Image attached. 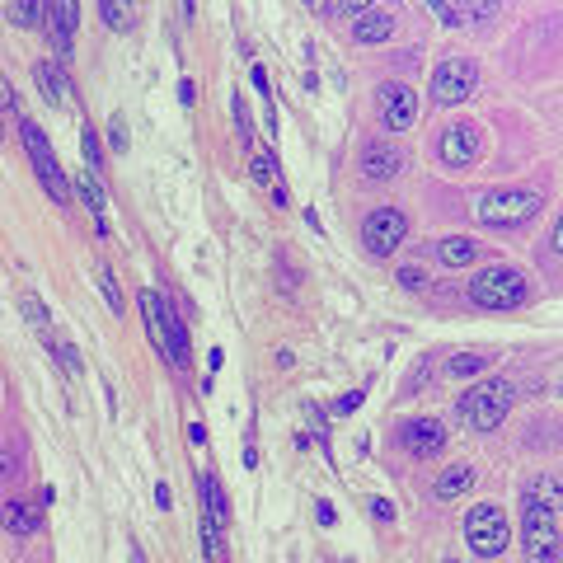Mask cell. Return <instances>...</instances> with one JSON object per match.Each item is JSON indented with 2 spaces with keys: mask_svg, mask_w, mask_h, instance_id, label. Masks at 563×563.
Here are the masks:
<instances>
[{
  "mask_svg": "<svg viewBox=\"0 0 563 563\" xmlns=\"http://www.w3.org/2000/svg\"><path fill=\"white\" fill-rule=\"evenodd\" d=\"M80 151H85L90 174H94V169H104V146H99V132H94V127H85V132H80Z\"/></svg>",
  "mask_w": 563,
  "mask_h": 563,
  "instance_id": "d4e9b609",
  "label": "cell"
},
{
  "mask_svg": "<svg viewBox=\"0 0 563 563\" xmlns=\"http://www.w3.org/2000/svg\"><path fill=\"white\" fill-rule=\"evenodd\" d=\"M155 503L165 507V512L174 507V493H169V484H155Z\"/></svg>",
  "mask_w": 563,
  "mask_h": 563,
  "instance_id": "ab89813d",
  "label": "cell"
},
{
  "mask_svg": "<svg viewBox=\"0 0 563 563\" xmlns=\"http://www.w3.org/2000/svg\"><path fill=\"white\" fill-rule=\"evenodd\" d=\"M19 137H24V151H29L33 169H38V183L47 188V198L57 202V207H66V202H71V183H66V169H61V160H57V151H52L47 132L33 118H24L19 122Z\"/></svg>",
  "mask_w": 563,
  "mask_h": 563,
  "instance_id": "5b68a950",
  "label": "cell"
},
{
  "mask_svg": "<svg viewBox=\"0 0 563 563\" xmlns=\"http://www.w3.org/2000/svg\"><path fill=\"white\" fill-rule=\"evenodd\" d=\"M99 287H104L108 305H113V315H122V287H118V277L108 273V268H99Z\"/></svg>",
  "mask_w": 563,
  "mask_h": 563,
  "instance_id": "1f68e13d",
  "label": "cell"
},
{
  "mask_svg": "<svg viewBox=\"0 0 563 563\" xmlns=\"http://www.w3.org/2000/svg\"><path fill=\"white\" fill-rule=\"evenodd\" d=\"M76 15H80L76 0H57V5H47V38H52V52H57V57H66L71 43H76Z\"/></svg>",
  "mask_w": 563,
  "mask_h": 563,
  "instance_id": "4fadbf2b",
  "label": "cell"
},
{
  "mask_svg": "<svg viewBox=\"0 0 563 563\" xmlns=\"http://www.w3.org/2000/svg\"><path fill=\"white\" fill-rule=\"evenodd\" d=\"M427 10L442 19V24H465V19H470V5H446V0H432Z\"/></svg>",
  "mask_w": 563,
  "mask_h": 563,
  "instance_id": "f546056e",
  "label": "cell"
},
{
  "mask_svg": "<svg viewBox=\"0 0 563 563\" xmlns=\"http://www.w3.org/2000/svg\"><path fill=\"white\" fill-rule=\"evenodd\" d=\"M221 526H216V521H207L202 517V554H207V559H221Z\"/></svg>",
  "mask_w": 563,
  "mask_h": 563,
  "instance_id": "4dcf8cb0",
  "label": "cell"
},
{
  "mask_svg": "<svg viewBox=\"0 0 563 563\" xmlns=\"http://www.w3.org/2000/svg\"><path fill=\"white\" fill-rule=\"evenodd\" d=\"M19 465H24V442H19V437H5V442H0V484H15L19 474Z\"/></svg>",
  "mask_w": 563,
  "mask_h": 563,
  "instance_id": "603a6c76",
  "label": "cell"
},
{
  "mask_svg": "<svg viewBox=\"0 0 563 563\" xmlns=\"http://www.w3.org/2000/svg\"><path fill=\"white\" fill-rule=\"evenodd\" d=\"M165 357L179 366V371L193 362V357H188V329H183V320L174 315V310H169V343H165Z\"/></svg>",
  "mask_w": 563,
  "mask_h": 563,
  "instance_id": "7402d4cb",
  "label": "cell"
},
{
  "mask_svg": "<svg viewBox=\"0 0 563 563\" xmlns=\"http://www.w3.org/2000/svg\"><path fill=\"white\" fill-rule=\"evenodd\" d=\"M99 15H104L108 19V29H132V19H137V15H132V10H127V5H118V0H104V5H99Z\"/></svg>",
  "mask_w": 563,
  "mask_h": 563,
  "instance_id": "484cf974",
  "label": "cell"
},
{
  "mask_svg": "<svg viewBox=\"0 0 563 563\" xmlns=\"http://www.w3.org/2000/svg\"><path fill=\"white\" fill-rule=\"evenodd\" d=\"M399 442H404V451L413 460H432L446 446V427L442 418H409V423L399 427Z\"/></svg>",
  "mask_w": 563,
  "mask_h": 563,
  "instance_id": "8fae6325",
  "label": "cell"
},
{
  "mask_svg": "<svg viewBox=\"0 0 563 563\" xmlns=\"http://www.w3.org/2000/svg\"><path fill=\"white\" fill-rule=\"evenodd\" d=\"M371 517H376V521H395V503H390V498H371Z\"/></svg>",
  "mask_w": 563,
  "mask_h": 563,
  "instance_id": "8d00e7d4",
  "label": "cell"
},
{
  "mask_svg": "<svg viewBox=\"0 0 563 563\" xmlns=\"http://www.w3.org/2000/svg\"><path fill=\"white\" fill-rule=\"evenodd\" d=\"M521 526H526V559L559 563V507L540 503L531 488H526V498H521Z\"/></svg>",
  "mask_w": 563,
  "mask_h": 563,
  "instance_id": "3957f363",
  "label": "cell"
},
{
  "mask_svg": "<svg viewBox=\"0 0 563 563\" xmlns=\"http://www.w3.org/2000/svg\"><path fill=\"white\" fill-rule=\"evenodd\" d=\"M517 404V385L507 381V376H488L470 390V395H460V418L474 427V432H498L507 423V413Z\"/></svg>",
  "mask_w": 563,
  "mask_h": 563,
  "instance_id": "6da1fadb",
  "label": "cell"
},
{
  "mask_svg": "<svg viewBox=\"0 0 563 563\" xmlns=\"http://www.w3.org/2000/svg\"><path fill=\"white\" fill-rule=\"evenodd\" d=\"M395 10H385V5H366L362 15H357V24H352V38L362 47H376V43H385L390 33H395Z\"/></svg>",
  "mask_w": 563,
  "mask_h": 563,
  "instance_id": "5bb4252c",
  "label": "cell"
},
{
  "mask_svg": "<svg viewBox=\"0 0 563 563\" xmlns=\"http://www.w3.org/2000/svg\"><path fill=\"white\" fill-rule=\"evenodd\" d=\"M198 493H202V517L216 521L221 531L230 526V503H226V488H221V479H216L212 470L198 474Z\"/></svg>",
  "mask_w": 563,
  "mask_h": 563,
  "instance_id": "e0dca14e",
  "label": "cell"
},
{
  "mask_svg": "<svg viewBox=\"0 0 563 563\" xmlns=\"http://www.w3.org/2000/svg\"><path fill=\"white\" fill-rule=\"evenodd\" d=\"M0 137H5V132H0Z\"/></svg>",
  "mask_w": 563,
  "mask_h": 563,
  "instance_id": "7bdbcfd3",
  "label": "cell"
},
{
  "mask_svg": "<svg viewBox=\"0 0 563 563\" xmlns=\"http://www.w3.org/2000/svg\"><path fill=\"white\" fill-rule=\"evenodd\" d=\"M249 179H254V183H273L277 179V160H273V155H268V151L254 155V160H249Z\"/></svg>",
  "mask_w": 563,
  "mask_h": 563,
  "instance_id": "f1b7e54d",
  "label": "cell"
},
{
  "mask_svg": "<svg viewBox=\"0 0 563 563\" xmlns=\"http://www.w3.org/2000/svg\"><path fill=\"white\" fill-rule=\"evenodd\" d=\"M43 15H47V5H38V0H19V5H10V24H19V29H33Z\"/></svg>",
  "mask_w": 563,
  "mask_h": 563,
  "instance_id": "cb8c5ba5",
  "label": "cell"
},
{
  "mask_svg": "<svg viewBox=\"0 0 563 563\" xmlns=\"http://www.w3.org/2000/svg\"><path fill=\"white\" fill-rule=\"evenodd\" d=\"M540 207H545V198L531 193V188H493V193H484V198L474 202V216L484 226L503 230V226H526Z\"/></svg>",
  "mask_w": 563,
  "mask_h": 563,
  "instance_id": "277c9868",
  "label": "cell"
},
{
  "mask_svg": "<svg viewBox=\"0 0 563 563\" xmlns=\"http://www.w3.org/2000/svg\"><path fill=\"white\" fill-rule=\"evenodd\" d=\"M376 113H381L385 132H409L413 118H418V94L404 80H385L381 90H376Z\"/></svg>",
  "mask_w": 563,
  "mask_h": 563,
  "instance_id": "9c48e42d",
  "label": "cell"
},
{
  "mask_svg": "<svg viewBox=\"0 0 563 563\" xmlns=\"http://www.w3.org/2000/svg\"><path fill=\"white\" fill-rule=\"evenodd\" d=\"M437 259H442L446 268H470V263L479 259V244H474L470 235H451V240L437 244Z\"/></svg>",
  "mask_w": 563,
  "mask_h": 563,
  "instance_id": "ffe728a7",
  "label": "cell"
},
{
  "mask_svg": "<svg viewBox=\"0 0 563 563\" xmlns=\"http://www.w3.org/2000/svg\"><path fill=\"white\" fill-rule=\"evenodd\" d=\"M470 301L479 310H517V305L531 301V277L521 273V268L493 263V268L470 277Z\"/></svg>",
  "mask_w": 563,
  "mask_h": 563,
  "instance_id": "7a4b0ae2",
  "label": "cell"
},
{
  "mask_svg": "<svg viewBox=\"0 0 563 563\" xmlns=\"http://www.w3.org/2000/svg\"><path fill=\"white\" fill-rule=\"evenodd\" d=\"M76 198L85 202V212L94 216L99 235H108V221H104V188H99V179H94V174H80V179H76Z\"/></svg>",
  "mask_w": 563,
  "mask_h": 563,
  "instance_id": "44dd1931",
  "label": "cell"
},
{
  "mask_svg": "<svg viewBox=\"0 0 563 563\" xmlns=\"http://www.w3.org/2000/svg\"><path fill=\"white\" fill-rule=\"evenodd\" d=\"M446 563H456V559H446Z\"/></svg>",
  "mask_w": 563,
  "mask_h": 563,
  "instance_id": "b9f144b4",
  "label": "cell"
},
{
  "mask_svg": "<svg viewBox=\"0 0 563 563\" xmlns=\"http://www.w3.org/2000/svg\"><path fill=\"white\" fill-rule=\"evenodd\" d=\"M52 352H57V357H61V366H66L71 376H80V371H85V362H80L76 343H52Z\"/></svg>",
  "mask_w": 563,
  "mask_h": 563,
  "instance_id": "d6a6232c",
  "label": "cell"
},
{
  "mask_svg": "<svg viewBox=\"0 0 563 563\" xmlns=\"http://www.w3.org/2000/svg\"><path fill=\"white\" fill-rule=\"evenodd\" d=\"M0 526L10 535H33L38 526H43V507L24 503V498H10V503L0 507Z\"/></svg>",
  "mask_w": 563,
  "mask_h": 563,
  "instance_id": "ac0fdd59",
  "label": "cell"
},
{
  "mask_svg": "<svg viewBox=\"0 0 563 563\" xmlns=\"http://www.w3.org/2000/svg\"><path fill=\"white\" fill-rule=\"evenodd\" d=\"M474 85H479V66H474L470 57H446L442 66L432 71V99L442 108L465 104L474 94Z\"/></svg>",
  "mask_w": 563,
  "mask_h": 563,
  "instance_id": "52a82bcc",
  "label": "cell"
},
{
  "mask_svg": "<svg viewBox=\"0 0 563 563\" xmlns=\"http://www.w3.org/2000/svg\"><path fill=\"white\" fill-rule=\"evenodd\" d=\"M33 80H38V94H43L47 104H71V76H66V66L61 61H38L33 66Z\"/></svg>",
  "mask_w": 563,
  "mask_h": 563,
  "instance_id": "2e32d148",
  "label": "cell"
},
{
  "mask_svg": "<svg viewBox=\"0 0 563 563\" xmlns=\"http://www.w3.org/2000/svg\"><path fill=\"white\" fill-rule=\"evenodd\" d=\"M437 155H442L446 169H470L479 160V127L474 122H451L437 141Z\"/></svg>",
  "mask_w": 563,
  "mask_h": 563,
  "instance_id": "30bf717a",
  "label": "cell"
},
{
  "mask_svg": "<svg viewBox=\"0 0 563 563\" xmlns=\"http://www.w3.org/2000/svg\"><path fill=\"white\" fill-rule=\"evenodd\" d=\"M137 301H141V315H146V334H151L155 352L165 357V343H169V310H174V305H169L165 296H155V291H141Z\"/></svg>",
  "mask_w": 563,
  "mask_h": 563,
  "instance_id": "9a60e30c",
  "label": "cell"
},
{
  "mask_svg": "<svg viewBox=\"0 0 563 563\" xmlns=\"http://www.w3.org/2000/svg\"><path fill=\"white\" fill-rule=\"evenodd\" d=\"M19 305H24V315H29L33 329H47V320H52V315H47V305L38 301L33 291H19Z\"/></svg>",
  "mask_w": 563,
  "mask_h": 563,
  "instance_id": "83f0119b",
  "label": "cell"
},
{
  "mask_svg": "<svg viewBox=\"0 0 563 563\" xmlns=\"http://www.w3.org/2000/svg\"><path fill=\"white\" fill-rule=\"evenodd\" d=\"M404 235H409V216L399 212V207H376L362 226V244L376 259H390L399 244H404Z\"/></svg>",
  "mask_w": 563,
  "mask_h": 563,
  "instance_id": "ba28073f",
  "label": "cell"
},
{
  "mask_svg": "<svg viewBox=\"0 0 563 563\" xmlns=\"http://www.w3.org/2000/svg\"><path fill=\"white\" fill-rule=\"evenodd\" d=\"M474 484H479V470H474V465H451V470L437 474L432 493H437V503H451V498H460V493H470Z\"/></svg>",
  "mask_w": 563,
  "mask_h": 563,
  "instance_id": "d6986e66",
  "label": "cell"
},
{
  "mask_svg": "<svg viewBox=\"0 0 563 563\" xmlns=\"http://www.w3.org/2000/svg\"><path fill=\"white\" fill-rule=\"evenodd\" d=\"M0 113H19V94L5 76H0Z\"/></svg>",
  "mask_w": 563,
  "mask_h": 563,
  "instance_id": "836d02e7",
  "label": "cell"
},
{
  "mask_svg": "<svg viewBox=\"0 0 563 563\" xmlns=\"http://www.w3.org/2000/svg\"><path fill=\"white\" fill-rule=\"evenodd\" d=\"M479 371H488V357H479V352H460V357H451V376H479Z\"/></svg>",
  "mask_w": 563,
  "mask_h": 563,
  "instance_id": "4316f807",
  "label": "cell"
},
{
  "mask_svg": "<svg viewBox=\"0 0 563 563\" xmlns=\"http://www.w3.org/2000/svg\"><path fill=\"white\" fill-rule=\"evenodd\" d=\"M315 517H320V526H334V521H338L334 503H324V498H320V503H315Z\"/></svg>",
  "mask_w": 563,
  "mask_h": 563,
  "instance_id": "74e56055",
  "label": "cell"
},
{
  "mask_svg": "<svg viewBox=\"0 0 563 563\" xmlns=\"http://www.w3.org/2000/svg\"><path fill=\"white\" fill-rule=\"evenodd\" d=\"M108 141H113V151H127V137H122V122L108 127Z\"/></svg>",
  "mask_w": 563,
  "mask_h": 563,
  "instance_id": "f35d334b",
  "label": "cell"
},
{
  "mask_svg": "<svg viewBox=\"0 0 563 563\" xmlns=\"http://www.w3.org/2000/svg\"><path fill=\"white\" fill-rule=\"evenodd\" d=\"M399 169H404V151H399L395 141H371V146H362V174L371 183L395 179Z\"/></svg>",
  "mask_w": 563,
  "mask_h": 563,
  "instance_id": "7c38bea8",
  "label": "cell"
},
{
  "mask_svg": "<svg viewBox=\"0 0 563 563\" xmlns=\"http://www.w3.org/2000/svg\"><path fill=\"white\" fill-rule=\"evenodd\" d=\"M254 90L268 94V71H263V66H254Z\"/></svg>",
  "mask_w": 563,
  "mask_h": 563,
  "instance_id": "60d3db41",
  "label": "cell"
},
{
  "mask_svg": "<svg viewBox=\"0 0 563 563\" xmlns=\"http://www.w3.org/2000/svg\"><path fill=\"white\" fill-rule=\"evenodd\" d=\"M465 540L479 559H498L512 545V526H507V512L498 503H474L470 517H465Z\"/></svg>",
  "mask_w": 563,
  "mask_h": 563,
  "instance_id": "8992f818",
  "label": "cell"
},
{
  "mask_svg": "<svg viewBox=\"0 0 563 563\" xmlns=\"http://www.w3.org/2000/svg\"><path fill=\"white\" fill-rule=\"evenodd\" d=\"M362 399H366V390H352V395H343V399L334 404V413H338V418H348V413L362 409Z\"/></svg>",
  "mask_w": 563,
  "mask_h": 563,
  "instance_id": "e575fe53",
  "label": "cell"
},
{
  "mask_svg": "<svg viewBox=\"0 0 563 563\" xmlns=\"http://www.w3.org/2000/svg\"><path fill=\"white\" fill-rule=\"evenodd\" d=\"M399 282L409 291H423L427 287V277H423V268H399Z\"/></svg>",
  "mask_w": 563,
  "mask_h": 563,
  "instance_id": "d590c367",
  "label": "cell"
}]
</instances>
